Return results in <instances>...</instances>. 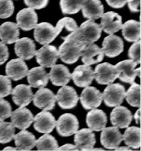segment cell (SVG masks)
<instances>
[{
	"instance_id": "7dc6e473",
	"label": "cell",
	"mask_w": 141,
	"mask_h": 151,
	"mask_svg": "<svg viewBox=\"0 0 141 151\" xmlns=\"http://www.w3.org/2000/svg\"><path fill=\"white\" fill-rule=\"evenodd\" d=\"M134 119L135 120V122L137 124H140V108L137 111L135 114L134 115Z\"/></svg>"
},
{
	"instance_id": "816d5d0a",
	"label": "cell",
	"mask_w": 141,
	"mask_h": 151,
	"mask_svg": "<svg viewBox=\"0 0 141 151\" xmlns=\"http://www.w3.org/2000/svg\"><path fill=\"white\" fill-rule=\"evenodd\" d=\"M85 1H86V0H85Z\"/></svg>"
},
{
	"instance_id": "e575fe53",
	"label": "cell",
	"mask_w": 141,
	"mask_h": 151,
	"mask_svg": "<svg viewBox=\"0 0 141 151\" xmlns=\"http://www.w3.org/2000/svg\"><path fill=\"white\" fill-rule=\"evenodd\" d=\"M85 0H60V6L64 14H75L80 11Z\"/></svg>"
},
{
	"instance_id": "603a6c76",
	"label": "cell",
	"mask_w": 141,
	"mask_h": 151,
	"mask_svg": "<svg viewBox=\"0 0 141 151\" xmlns=\"http://www.w3.org/2000/svg\"><path fill=\"white\" fill-rule=\"evenodd\" d=\"M75 134L74 141L79 150H90L96 143L95 133L90 128H83Z\"/></svg>"
},
{
	"instance_id": "7bdbcfd3",
	"label": "cell",
	"mask_w": 141,
	"mask_h": 151,
	"mask_svg": "<svg viewBox=\"0 0 141 151\" xmlns=\"http://www.w3.org/2000/svg\"><path fill=\"white\" fill-rule=\"evenodd\" d=\"M9 57L8 48L5 43L0 42V65L3 64Z\"/></svg>"
},
{
	"instance_id": "8992f818",
	"label": "cell",
	"mask_w": 141,
	"mask_h": 151,
	"mask_svg": "<svg viewBox=\"0 0 141 151\" xmlns=\"http://www.w3.org/2000/svg\"><path fill=\"white\" fill-rule=\"evenodd\" d=\"M56 129L59 135L67 137L75 134L79 129V121L77 117L70 113H65L60 116L56 121Z\"/></svg>"
},
{
	"instance_id": "ac0fdd59",
	"label": "cell",
	"mask_w": 141,
	"mask_h": 151,
	"mask_svg": "<svg viewBox=\"0 0 141 151\" xmlns=\"http://www.w3.org/2000/svg\"><path fill=\"white\" fill-rule=\"evenodd\" d=\"M101 18V27L106 33L113 35L122 29L123 26L122 17L116 12H109L103 14Z\"/></svg>"
},
{
	"instance_id": "60d3db41",
	"label": "cell",
	"mask_w": 141,
	"mask_h": 151,
	"mask_svg": "<svg viewBox=\"0 0 141 151\" xmlns=\"http://www.w3.org/2000/svg\"><path fill=\"white\" fill-rule=\"evenodd\" d=\"M58 22L63 27V28L65 27L66 30L69 32H72L75 31L78 28L76 21L70 17H64L60 19Z\"/></svg>"
},
{
	"instance_id": "5bb4252c",
	"label": "cell",
	"mask_w": 141,
	"mask_h": 151,
	"mask_svg": "<svg viewBox=\"0 0 141 151\" xmlns=\"http://www.w3.org/2000/svg\"><path fill=\"white\" fill-rule=\"evenodd\" d=\"M34 128L41 133H51L56 125V121L52 113L44 111L34 117Z\"/></svg>"
},
{
	"instance_id": "30bf717a",
	"label": "cell",
	"mask_w": 141,
	"mask_h": 151,
	"mask_svg": "<svg viewBox=\"0 0 141 151\" xmlns=\"http://www.w3.org/2000/svg\"><path fill=\"white\" fill-rule=\"evenodd\" d=\"M36 61L43 68H52L59 57L58 50L54 46L45 45L36 53Z\"/></svg>"
},
{
	"instance_id": "f35d334b",
	"label": "cell",
	"mask_w": 141,
	"mask_h": 151,
	"mask_svg": "<svg viewBox=\"0 0 141 151\" xmlns=\"http://www.w3.org/2000/svg\"><path fill=\"white\" fill-rule=\"evenodd\" d=\"M12 114V107L7 100L0 98V121L10 117Z\"/></svg>"
},
{
	"instance_id": "484cf974",
	"label": "cell",
	"mask_w": 141,
	"mask_h": 151,
	"mask_svg": "<svg viewBox=\"0 0 141 151\" xmlns=\"http://www.w3.org/2000/svg\"><path fill=\"white\" fill-rule=\"evenodd\" d=\"M86 124L92 131L100 132L106 128L107 122L106 113L100 109H92L86 115Z\"/></svg>"
},
{
	"instance_id": "1f68e13d",
	"label": "cell",
	"mask_w": 141,
	"mask_h": 151,
	"mask_svg": "<svg viewBox=\"0 0 141 151\" xmlns=\"http://www.w3.org/2000/svg\"><path fill=\"white\" fill-rule=\"evenodd\" d=\"M123 140L129 147L139 149L140 147V128L136 127H127L123 135Z\"/></svg>"
},
{
	"instance_id": "44dd1931",
	"label": "cell",
	"mask_w": 141,
	"mask_h": 151,
	"mask_svg": "<svg viewBox=\"0 0 141 151\" xmlns=\"http://www.w3.org/2000/svg\"><path fill=\"white\" fill-rule=\"evenodd\" d=\"M15 52L21 59L30 60L36 55V45L33 40L29 37H22L15 42Z\"/></svg>"
},
{
	"instance_id": "ffe728a7",
	"label": "cell",
	"mask_w": 141,
	"mask_h": 151,
	"mask_svg": "<svg viewBox=\"0 0 141 151\" xmlns=\"http://www.w3.org/2000/svg\"><path fill=\"white\" fill-rule=\"evenodd\" d=\"M5 71L8 78L14 81H19L26 76L28 67L21 58H15L7 63Z\"/></svg>"
},
{
	"instance_id": "f546056e",
	"label": "cell",
	"mask_w": 141,
	"mask_h": 151,
	"mask_svg": "<svg viewBox=\"0 0 141 151\" xmlns=\"http://www.w3.org/2000/svg\"><path fill=\"white\" fill-rule=\"evenodd\" d=\"M14 138L17 149L19 150H30L36 146L35 136L25 129L15 135Z\"/></svg>"
},
{
	"instance_id": "4316f807",
	"label": "cell",
	"mask_w": 141,
	"mask_h": 151,
	"mask_svg": "<svg viewBox=\"0 0 141 151\" xmlns=\"http://www.w3.org/2000/svg\"><path fill=\"white\" fill-rule=\"evenodd\" d=\"M27 81L31 87L42 88L48 83V74L43 67H36L27 72Z\"/></svg>"
},
{
	"instance_id": "6da1fadb",
	"label": "cell",
	"mask_w": 141,
	"mask_h": 151,
	"mask_svg": "<svg viewBox=\"0 0 141 151\" xmlns=\"http://www.w3.org/2000/svg\"><path fill=\"white\" fill-rule=\"evenodd\" d=\"M101 25L93 20H88L81 24L76 30L69 35L79 42L85 45L94 43L101 36Z\"/></svg>"
},
{
	"instance_id": "ab89813d",
	"label": "cell",
	"mask_w": 141,
	"mask_h": 151,
	"mask_svg": "<svg viewBox=\"0 0 141 151\" xmlns=\"http://www.w3.org/2000/svg\"><path fill=\"white\" fill-rule=\"evenodd\" d=\"M128 57L132 60L140 64V41L138 40L132 45L128 50Z\"/></svg>"
},
{
	"instance_id": "74e56055",
	"label": "cell",
	"mask_w": 141,
	"mask_h": 151,
	"mask_svg": "<svg viewBox=\"0 0 141 151\" xmlns=\"http://www.w3.org/2000/svg\"><path fill=\"white\" fill-rule=\"evenodd\" d=\"M12 90V82L10 78L6 76L0 75V98L8 96Z\"/></svg>"
},
{
	"instance_id": "7c38bea8",
	"label": "cell",
	"mask_w": 141,
	"mask_h": 151,
	"mask_svg": "<svg viewBox=\"0 0 141 151\" xmlns=\"http://www.w3.org/2000/svg\"><path fill=\"white\" fill-rule=\"evenodd\" d=\"M17 24L24 31H29L35 29L38 23V15L31 8H24L18 12L16 17Z\"/></svg>"
},
{
	"instance_id": "f907efd6",
	"label": "cell",
	"mask_w": 141,
	"mask_h": 151,
	"mask_svg": "<svg viewBox=\"0 0 141 151\" xmlns=\"http://www.w3.org/2000/svg\"><path fill=\"white\" fill-rule=\"evenodd\" d=\"M90 150H101V151H102V150H104V149H101V148H92Z\"/></svg>"
},
{
	"instance_id": "b9f144b4",
	"label": "cell",
	"mask_w": 141,
	"mask_h": 151,
	"mask_svg": "<svg viewBox=\"0 0 141 151\" xmlns=\"http://www.w3.org/2000/svg\"><path fill=\"white\" fill-rule=\"evenodd\" d=\"M26 5L34 10H41L45 8L48 3V0H24Z\"/></svg>"
},
{
	"instance_id": "ee69618b",
	"label": "cell",
	"mask_w": 141,
	"mask_h": 151,
	"mask_svg": "<svg viewBox=\"0 0 141 151\" xmlns=\"http://www.w3.org/2000/svg\"><path fill=\"white\" fill-rule=\"evenodd\" d=\"M128 6L132 12H139L140 11V0H127Z\"/></svg>"
},
{
	"instance_id": "2e32d148",
	"label": "cell",
	"mask_w": 141,
	"mask_h": 151,
	"mask_svg": "<svg viewBox=\"0 0 141 151\" xmlns=\"http://www.w3.org/2000/svg\"><path fill=\"white\" fill-rule=\"evenodd\" d=\"M101 135V144L107 149H115L123 140V135L117 127H111L102 129Z\"/></svg>"
},
{
	"instance_id": "bcb514c9",
	"label": "cell",
	"mask_w": 141,
	"mask_h": 151,
	"mask_svg": "<svg viewBox=\"0 0 141 151\" xmlns=\"http://www.w3.org/2000/svg\"><path fill=\"white\" fill-rule=\"evenodd\" d=\"M57 150H74L77 151L79 150L78 148L76 147V145H74L73 144H65L63 146L58 147Z\"/></svg>"
},
{
	"instance_id": "277c9868",
	"label": "cell",
	"mask_w": 141,
	"mask_h": 151,
	"mask_svg": "<svg viewBox=\"0 0 141 151\" xmlns=\"http://www.w3.org/2000/svg\"><path fill=\"white\" fill-rule=\"evenodd\" d=\"M62 30L58 27H53L51 24L41 22L35 27L34 37L41 45H48L54 40Z\"/></svg>"
},
{
	"instance_id": "8d00e7d4",
	"label": "cell",
	"mask_w": 141,
	"mask_h": 151,
	"mask_svg": "<svg viewBox=\"0 0 141 151\" xmlns=\"http://www.w3.org/2000/svg\"><path fill=\"white\" fill-rule=\"evenodd\" d=\"M14 5L12 0H0V18L6 19L14 14Z\"/></svg>"
},
{
	"instance_id": "9c48e42d",
	"label": "cell",
	"mask_w": 141,
	"mask_h": 151,
	"mask_svg": "<svg viewBox=\"0 0 141 151\" xmlns=\"http://www.w3.org/2000/svg\"><path fill=\"white\" fill-rule=\"evenodd\" d=\"M102 94L94 86H86L80 96V101L85 109H94L101 106L102 101Z\"/></svg>"
},
{
	"instance_id": "8fae6325",
	"label": "cell",
	"mask_w": 141,
	"mask_h": 151,
	"mask_svg": "<svg viewBox=\"0 0 141 151\" xmlns=\"http://www.w3.org/2000/svg\"><path fill=\"white\" fill-rule=\"evenodd\" d=\"M32 100L35 106L43 111L52 110L55 106V95L48 88H42L37 91Z\"/></svg>"
},
{
	"instance_id": "3957f363",
	"label": "cell",
	"mask_w": 141,
	"mask_h": 151,
	"mask_svg": "<svg viewBox=\"0 0 141 151\" xmlns=\"http://www.w3.org/2000/svg\"><path fill=\"white\" fill-rule=\"evenodd\" d=\"M125 93V88L121 84H109L104 91L102 99L107 107H117L123 103Z\"/></svg>"
},
{
	"instance_id": "e0dca14e",
	"label": "cell",
	"mask_w": 141,
	"mask_h": 151,
	"mask_svg": "<svg viewBox=\"0 0 141 151\" xmlns=\"http://www.w3.org/2000/svg\"><path fill=\"white\" fill-rule=\"evenodd\" d=\"M111 122L114 127L126 128L129 127L133 116L128 108L124 106H117L111 113Z\"/></svg>"
},
{
	"instance_id": "d6a6232c",
	"label": "cell",
	"mask_w": 141,
	"mask_h": 151,
	"mask_svg": "<svg viewBox=\"0 0 141 151\" xmlns=\"http://www.w3.org/2000/svg\"><path fill=\"white\" fill-rule=\"evenodd\" d=\"M36 146L38 150H57L59 147L55 138L48 133H45L36 140Z\"/></svg>"
},
{
	"instance_id": "5b68a950",
	"label": "cell",
	"mask_w": 141,
	"mask_h": 151,
	"mask_svg": "<svg viewBox=\"0 0 141 151\" xmlns=\"http://www.w3.org/2000/svg\"><path fill=\"white\" fill-rule=\"evenodd\" d=\"M138 63L133 60H126L118 62L114 65L119 73L118 78L120 81L132 84L137 76L140 78V68L135 69Z\"/></svg>"
},
{
	"instance_id": "c3c4849f",
	"label": "cell",
	"mask_w": 141,
	"mask_h": 151,
	"mask_svg": "<svg viewBox=\"0 0 141 151\" xmlns=\"http://www.w3.org/2000/svg\"><path fill=\"white\" fill-rule=\"evenodd\" d=\"M114 150H132L129 148V147H118L116 148Z\"/></svg>"
},
{
	"instance_id": "681fc988",
	"label": "cell",
	"mask_w": 141,
	"mask_h": 151,
	"mask_svg": "<svg viewBox=\"0 0 141 151\" xmlns=\"http://www.w3.org/2000/svg\"><path fill=\"white\" fill-rule=\"evenodd\" d=\"M17 148L15 147H6L5 149H3V150H17Z\"/></svg>"
},
{
	"instance_id": "52a82bcc",
	"label": "cell",
	"mask_w": 141,
	"mask_h": 151,
	"mask_svg": "<svg viewBox=\"0 0 141 151\" xmlns=\"http://www.w3.org/2000/svg\"><path fill=\"white\" fill-rule=\"evenodd\" d=\"M94 78L100 85H109L118 78L119 73L114 65L104 62L99 64L94 72Z\"/></svg>"
},
{
	"instance_id": "4dcf8cb0",
	"label": "cell",
	"mask_w": 141,
	"mask_h": 151,
	"mask_svg": "<svg viewBox=\"0 0 141 151\" xmlns=\"http://www.w3.org/2000/svg\"><path fill=\"white\" fill-rule=\"evenodd\" d=\"M122 35L128 42H135L140 38V23L134 20H129L123 25Z\"/></svg>"
},
{
	"instance_id": "d6986e66",
	"label": "cell",
	"mask_w": 141,
	"mask_h": 151,
	"mask_svg": "<svg viewBox=\"0 0 141 151\" xmlns=\"http://www.w3.org/2000/svg\"><path fill=\"white\" fill-rule=\"evenodd\" d=\"M12 123L15 127L21 130L28 128L34 121V116L28 109L20 107L11 114Z\"/></svg>"
},
{
	"instance_id": "ba28073f",
	"label": "cell",
	"mask_w": 141,
	"mask_h": 151,
	"mask_svg": "<svg viewBox=\"0 0 141 151\" xmlns=\"http://www.w3.org/2000/svg\"><path fill=\"white\" fill-rule=\"evenodd\" d=\"M59 106L63 109H70L76 106L79 97L76 91L70 86H63L55 95Z\"/></svg>"
},
{
	"instance_id": "9a60e30c",
	"label": "cell",
	"mask_w": 141,
	"mask_h": 151,
	"mask_svg": "<svg viewBox=\"0 0 141 151\" xmlns=\"http://www.w3.org/2000/svg\"><path fill=\"white\" fill-rule=\"evenodd\" d=\"M101 49L107 57L109 58L116 57L123 52V41L120 37L111 35L104 40Z\"/></svg>"
},
{
	"instance_id": "cb8c5ba5",
	"label": "cell",
	"mask_w": 141,
	"mask_h": 151,
	"mask_svg": "<svg viewBox=\"0 0 141 151\" xmlns=\"http://www.w3.org/2000/svg\"><path fill=\"white\" fill-rule=\"evenodd\" d=\"M104 53L102 49L94 43L86 45L81 53L82 62L88 65L101 62L104 59Z\"/></svg>"
},
{
	"instance_id": "f1b7e54d",
	"label": "cell",
	"mask_w": 141,
	"mask_h": 151,
	"mask_svg": "<svg viewBox=\"0 0 141 151\" xmlns=\"http://www.w3.org/2000/svg\"><path fill=\"white\" fill-rule=\"evenodd\" d=\"M19 26L14 22H6L0 26V40L4 43H15L19 40Z\"/></svg>"
},
{
	"instance_id": "7402d4cb",
	"label": "cell",
	"mask_w": 141,
	"mask_h": 151,
	"mask_svg": "<svg viewBox=\"0 0 141 151\" xmlns=\"http://www.w3.org/2000/svg\"><path fill=\"white\" fill-rule=\"evenodd\" d=\"M14 102L20 107H26L29 104L33 99L31 86L26 85H19L12 90Z\"/></svg>"
},
{
	"instance_id": "d590c367",
	"label": "cell",
	"mask_w": 141,
	"mask_h": 151,
	"mask_svg": "<svg viewBox=\"0 0 141 151\" xmlns=\"http://www.w3.org/2000/svg\"><path fill=\"white\" fill-rule=\"evenodd\" d=\"M15 129L9 122H0V144H7L14 139Z\"/></svg>"
},
{
	"instance_id": "4fadbf2b",
	"label": "cell",
	"mask_w": 141,
	"mask_h": 151,
	"mask_svg": "<svg viewBox=\"0 0 141 151\" xmlns=\"http://www.w3.org/2000/svg\"><path fill=\"white\" fill-rule=\"evenodd\" d=\"M71 78L77 86L85 88L92 84L94 79V71L88 65H80L74 69Z\"/></svg>"
},
{
	"instance_id": "f6af8a7d",
	"label": "cell",
	"mask_w": 141,
	"mask_h": 151,
	"mask_svg": "<svg viewBox=\"0 0 141 151\" xmlns=\"http://www.w3.org/2000/svg\"><path fill=\"white\" fill-rule=\"evenodd\" d=\"M108 5L114 8H122L126 5L127 0H106Z\"/></svg>"
},
{
	"instance_id": "836d02e7",
	"label": "cell",
	"mask_w": 141,
	"mask_h": 151,
	"mask_svg": "<svg viewBox=\"0 0 141 151\" xmlns=\"http://www.w3.org/2000/svg\"><path fill=\"white\" fill-rule=\"evenodd\" d=\"M127 102L132 107H140V86L134 82L125 93Z\"/></svg>"
},
{
	"instance_id": "83f0119b",
	"label": "cell",
	"mask_w": 141,
	"mask_h": 151,
	"mask_svg": "<svg viewBox=\"0 0 141 151\" xmlns=\"http://www.w3.org/2000/svg\"><path fill=\"white\" fill-rule=\"evenodd\" d=\"M81 10L85 18L94 20L101 17L104 8L100 0H86Z\"/></svg>"
},
{
	"instance_id": "d4e9b609",
	"label": "cell",
	"mask_w": 141,
	"mask_h": 151,
	"mask_svg": "<svg viewBox=\"0 0 141 151\" xmlns=\"http://www.w3.org/2000/svg\"><path fill=\"white\" fill-rule=\"evenodd\" d=\"M48 77L53 85L64 86L70 81L71 74L66 66L62 64H55L52 67Z\"/></svg>"
},
{
	"instance_id": "7a4b0ae2",
	"label": "cell",
	"mask_w": 141,
	"mask_h": 151,
	"mask_svg": "<svg viewBox=\"0 0 141 151\" xmlns=\"http://www.w3.org/2000/svg\"><path fill=\"white\" fill-rule=\"evenodd\" d=\"M62 39L64 41L58 50L61 60L68 64L76 62L81 57V51L86 45L79 42L69 35L65 37H62Z\"/></svg>"
}]
</instances>
